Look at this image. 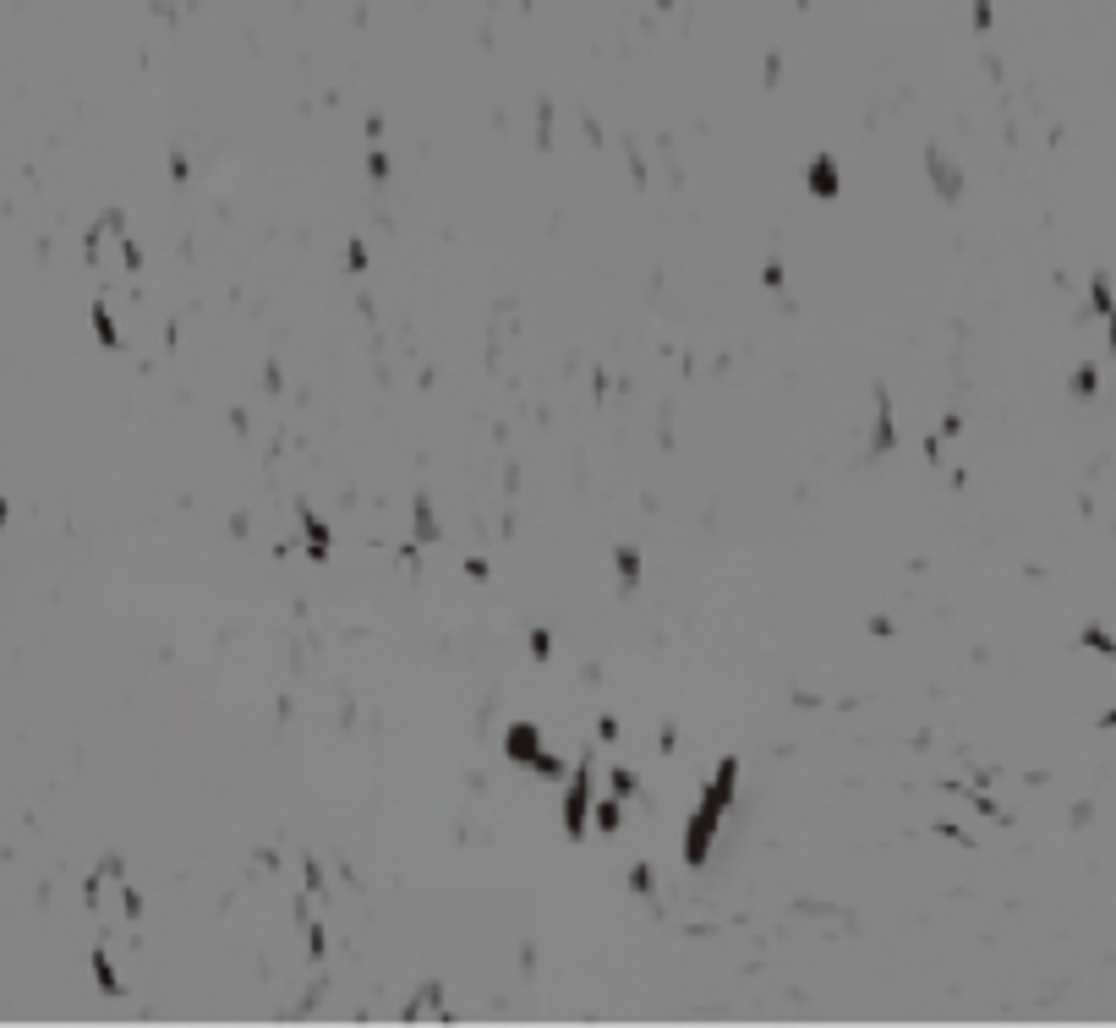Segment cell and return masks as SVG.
I'll return each instance as SVG.
<instances>
[{"label": "cell", "instance_id": "cell-1", "mask_svg": "<svg viewBox=\"0 0 1116 1028\" xmlns=\"http://www.w3.org/2000/svg\"><path fill=\"white\" fill-rule=\"evenodd\" d=\"M83 257H88L93 274H99L104 290H126V285H132V274H137V263H143V257H137V247H132V230H126L121 208L99 214V225L88 230Z\"/></svg>", "mask_w": 1116, "mask_h": 1028}, {"label": "cell", "instance_id": "cell-2", "mask_svg": "<svg viewBox=\"0 0 1116 1028\" xmlns=\"http://www.w3.org/2000/svg\"><path fill=\"white\" fill-rule=\"evenodd\" d=\"M83 897H88V914L99 919L104 930H121V925L137 919V886H132V875H126L121 859H104L83 881Z\"/></svg>", "mask_w": 1116, "mask_h": 1028}, {"label": "cell", "instance_id": "cell-3", "mask_svg": "<svg viewBox=\"0 0 1116 1028\" xmlns=\"http://www.w3.org/2000/svg\"><path fill=\"white\" fill-rule=\"evenodd\" d=\"M930 175H936V192L941 197H958V186H963L958 181V165H947L941 154H930Z\"/></svg>", "mask_w": 1116, "mask_h": 1028}, {"label": "cell", "instance_id": "cell-4", "mask_svg": "<svg viewBox=\"0 0 1116 1028\" xmlns=\"http://www.w3.org/2000/svg\"><path fill=\"white\" fill-rule=\"evenodd\" d=\"M810 192H816V197H832L837 192V170L827 165V159H816V165H810Z\"/></svg>", "mask_w": 1116, "mask_h": 1028}, {"label": "cell", "instance_id": "cell-5", "mask_svg": "<svg viewBox=\"0 0 1116 1028\" xmlns=\"http://www.w3.org/2000/svg\"><path fill=\"white\" fill-rule=\"evenodd\" d=\"M1084 646L1100 651V657H1116V640L1106 635V629H1084Z\"/></svg>", "mask_w": 1116, "mask_h": 1028}, {"label": "cell", "instance_id": "cell-6", "mask_svg": "<svg viewBox=\"0 0 1116 1028\" xmlns=\"http://www.w3.org/2000/svg\"><path fill=\"white\" fill-rule=\"evenodd\" d=\"M1100 389V367H1078L1073 372V394H1095Z\"/></svg>", "mask_w": 1116, "mask_h": 1028}]
</instances>
